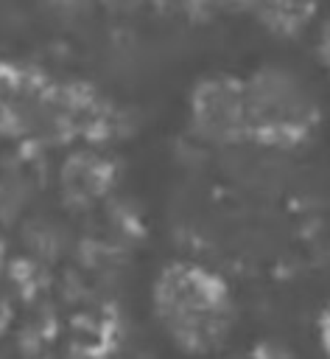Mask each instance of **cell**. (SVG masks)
<instances>
[{
  "instance_id": "6da1fadb",
  "label": "cell",
  "mask_w": 330,
  "mask_h": 359,
  "mask_svg": "<svg viewBox=\"0 0 330 359\" xmlns=\"http://www.w3.org/2000/svg\"><path fill=\"white\" fill-rule=\"evenodd\" d=\"M151 311L168 342L190 356L218 351L238 320L229 286L207 266L165 264L151 283Z\"/></svg>"
},
{
  "instance_id": "7a4b0ae2",
  "label": "cell",
  "mask_w": 330,
  "mask_h": 359,
  "mask_svg": "<svg viewBox=\"0 0 330 359\" xmlns=\"http://www.w3.org/2000/svg\"><path fill=\"white\" fill-rule=\"evenodd\" d=\"M249 143L266 149H294L313 137L322 107L313 87L285 65L254 67L243 79Z\"/></svg>"
},
{
  "instance_id": "3957f363",
  "label": "cell",
  "mask_w": 330,
  "mask_h": 359,
  "mask_svg": "<svg viewBox=\"0 0 330 359\" xmlns=\"http://www.w3.org/2000/svg\"><path fill=\"white\" fill-rule=\"evenodd\" d=\"M187 129L207 146L249 143L243 79L229 73H210L190 87Z\"/></svg>"
},
{
  "instance_id": "277c9868",
  "label": "cell",
  "mask_w": 330,
  "mask_h": 359,
  "mask_svg": "<svg viewBox=\"0 0 330 359\" xmlns=\"http://www.w3.org/2000/svg\"><path fill=\"white\" fill-rule=\"evenodd\" d=\"M257 20L277 36L299 34L316 11V0H257Z\"/></svg>"
},
{
  "instance_id": "5b68a950",
  "label": "cell",
  "mask_w": 330,
  "mask_h": 359,
  "mask_svg": "<svg viewBox=\"0 0 330 359\" xmlns=\"http://www.w3.org/2000/svg\"><path fill=\"white\" fill-rule=\"evenodd\" d=\"M56 17H62V20H78V17H87L95 6H98V0H42Z\"/></svg>"
},
{
  "instance_id": "8992f818",
  "label": "cell",
  "mask_w": 330,
  "mask_h": 359,
  "mask_svg": "<svg viewBox=\"0 0 330 359\" xmlns=\"http://www.w3.org/2000/svg\"><path fill=\"white\" fill-rule=\"evenodd\" d=\"M316 53H319V62L324 65V70L330 73V14H327V20L319 25V36H316Z\"/></svg>"
},
{
  "instance_id": "52a82bcc",
  "label": "cell",
  "mask_w": 330,
  "mask_h": 359,
  "mask_svg": "<svg viewBox=\"0 0 330 359\" xmlns=\"http://www.w3.org/2000/svg\"><path fill=\"white\" fill-rule=\"evenodd\" d=\"M319 342H322V351L330 359V300H327V306H324V311L319 317Z\"/></svg>"
},
{
  "instance_id": "ba28073f",
  "label": "cell",
  "mask_w": 330,
  "mask_h": 359,
  "mask_svg": "<svg viewBox=\"0 0 330 359\" xmlns=\"http://www.w3.org/2000/svg\"><path fill=\"white\" fill-rule=\"evenodd\" d=\"M143 0H98V6H106L109 11H117V14H129L140 6Z\"/></svg>"
}]
</instances>
